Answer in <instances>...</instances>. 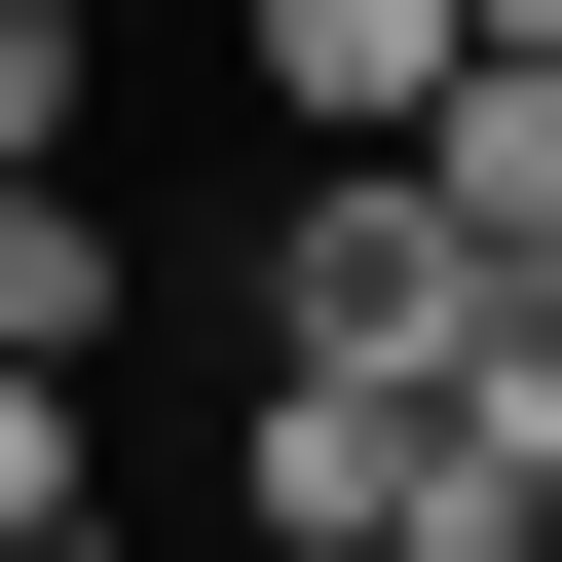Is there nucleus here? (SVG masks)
Masks as SVG:
<instances>
[{
	"label": "nucleus",
	"mask_w": 562,
	"mask_h": 562,
	"mask_svg": "<svg viewBox=\"0 0 562 562\" xmlns=\"http://www.w3.org/2000/svg\"><path fill=\"white\" fill-rule=\"evenodd\" d=\"M0 188H76V0H0Z\"/></svg>",
	"instance_id": "nucleus-6"
},
{
	"label": "nucleus",
	"mask_w": 562,
	"mask_h": 562,
	"mask_svg": "<svg viewBox=\"0 0 562 562\" xmlns=\"http://www.w3.org/2000/svg\"><path fill=\"white\" fill-rule=\"evenodd\" d=\"M413 225L487 262V301H562V76H450L413 113Z\"/></svg>",
	"instance_id": "nucleus-3"
},
{
	"label": "nucleus",
	"mask_w": 562,
	"mask_h": 562,
	"mask_svg": "<svg viewBox=\"0 0 562 562\" xmlns=\"http://www.w3.org/2000/svg\"><path fill=\"white\" fill-rule=\"evenodd\" d=\"M487 76H562V0H487Z\"/></svg>",
	"instance_id": "nucleus-7"
},
{
	"label": "nucleus",
	"mask_w": 562,
	"mask_h": 562,
	"mask_svg": "<svg viewBox=\"0 0 562 562\" xmlns=\"http://www.w3.org/2000/svg\"><path fill=\"white\" fill-rule=\"evenodd\" d=\"M487 338V262L413 225V150H301V188H262V375H338V413H413Z\"/></svg>",
	"instance_id": "nucleus-1"
},
{
	"label": "nucleus",
	"mask_w": 562,
	"mask_h": 562,
	"mask_svg": "<svg viewBox=\"0 0 562 562\" xmlns=\"http://www.w3.org/2000/svg\"><path fill=\"white\" fill-rule=\"evenodd\" d=\"M0 375H38V413L113 375V188H0Z\"/></svg>",
	"instance_id": "nucleus-4"
},
{
	"label": "nucleus",
	"mask_w": 562,
	"mask_h": 562,
	"mask_svg": "<svg viewBox=\"0 0 562 562\" xmlns=\"http://www.w3.org/2000/svg\"><path fill=\"white\" fill-rule=\"evenodd\" d=\"M413 413H450V450H487V487H562V301H487V338H450V375H413Z\"/></svg>",
	"instance_id": "nucleus-5"
},
{
	"label": "nucleus",
	"mask_w": 562,
	"mask_h": 562,
	"mask_svg": "<svg viewBox=\"0 0 562 562\" xmlns=\"http://www.w3.org/2000/svg\"><path fill=\"white\" fill-rule=\"evenodd\" d=\"M487 76V0H262V113H301V150H413Z\"/></svg>",
	"instance_id": "nucleus-2"
}]
</instances>
